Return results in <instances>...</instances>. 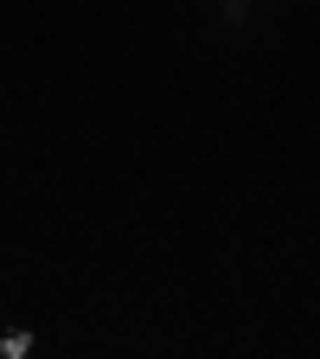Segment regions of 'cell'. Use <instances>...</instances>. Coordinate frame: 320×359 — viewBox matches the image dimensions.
<instances>
[{
  "label": "cell",
  "instance_id": "6da1fadb",
  "mask_svg": "<svg viewBox=\"0 0 320 359\" xmlns=\"http://www.w3.org/2000/svg\"><path fill=\"white\" fill-rule=\"evenodd\" d=\"M0 353H7V359H26L32 353V334H0Z\"/></svg>",
  "mask_w": 320,
  "mask_h": 359
}]
</instances>
